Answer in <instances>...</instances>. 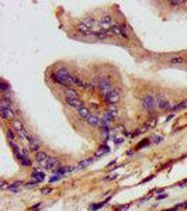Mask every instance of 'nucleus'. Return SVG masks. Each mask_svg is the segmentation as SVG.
<instances>
[{
  "label": "nucleus",
  "mask_w": 187,
  "mask_h": 211,
  "mask_svg": "<svg viewBox=\"0 0 187 211\" xmlns=\"http://www.w3.org/2000/svg\"><path fill=\"white\" fill-rule=\"evenodd\" d=\"M51 79L54 80V83L61 85L63 87H72L73 82H72V73L66 68H58V69L51 75Z\"/></svg>",
  "instance_id": "f257e3e1"
},
{
  "label": "nucleus",
  "mask_w": 187,
  "mask_h": 211,
  "mask_svg": "<svg viewBox=\"0 0 187 211\" xmlns=\"http://www.w3.org/2000/svg\"><path fill=\"white\" fill-rule=\"evenodd\" d=\"M96 87L100 90V93L104 96V97H106V96H107L110 92H113V90H114V87H113V85H111L110 79H108V77H106V76H100V77H98Z\"/></svg>",
  "instance_id": "f03ea898"
},
{
  "label": "nucleus",
  "mask_w": 187,
  "mask_h": 211,
  "mask_svg": "<svg viewBox=\"0 0 187 211\" xmlns=\"http://www.w3.org/2000/svg\"><path fill=\"white\" fill-rule=\"evenodd\" d=\"M141 103H142V108L149 114H152L158 108L156 107V97H154V96H145L141 100Z\"/></svg>",
  "instance_id": "7ed1b4c3"
},
{
  "label": "nucleus",
  "mask_w": 187,
  "mask_h": 211,
  "mask_svg": "<svg viewBox=\"0 0 187 211\" xmlns=\"http://www.w3.org/2000/svg\"><path fill=\"white\" fill-rule=\"evenodd\" d=\"M104 101L108 104V106H110V104H117L118 101H120V93H118V90L114 89L113 92H110L104 97Z\"/></svg>",
  "instance_id": "20e7f679"
},
{
  "label": "nucleus",
  "mask_w": 187,
  "mask_h": 211,
  "mask_svg": "<svg viewBox=\"0 0 187 211\" xmlns=\"http://www.w3.org/2000/svg\"><path fill=\"white\" fill-rule=\"evenodd\" d=\"M41 166H42V168H45V169H55V168H59V159H56V158H52V156H49L45 162L41 163Z\"/></svg>",
  "instance_id": "39448f33"
},
{
  "label": "nucleus",
  "mask_w": 187,
  "mask_h": 211,
  "mask_svg": "<svg viewBox=\"0 0 187 211\" xmlns=\"http://www.w3.org/2000/svg\"><path fill=\"white\" fill-rule=\"evenodd\" d=\"M156 107L159 108V110H172V104H170L169 100H166V99L156 97Z\"/></svg>",
  "instance_id": "423d86ee"
},
{
  "label": "nucleus",
  "mask_w": 187,
  "mask_h": 211,
  "mask_svg": "<svg viewBox=\"0 0 187 211\" xmlns=\"http://www.w3.org/2000/svg\"><path fill=\"white\" fill-rule=\"evenodd\" d=\"M76 30H77V33L82 34V35H92V33H93V31L85 24V23H77Z\"/></svg>",
  "instance_id": "0eeeda50"
},
{
  "label": "nucleus",
  "mask_w": 187,
  "mask_h": 211,
  "mask_svg": "<svg viewBox=\"0 0 187 211\" xmlns=\"http://www.w3.org/2000/svg\"><path fill=\"white\" fill-rule=\"evenodd\" d=\"M66 103L67 106H71V107L76 108V110H79L80 107H83L85 104H83V101L80 100V99H66Z\"/></svg>",
  "instance_id": "6e6552de"
},
{
  "label": "nucleus",
  "mask_w": 187,
  "mask_h": 211,
  "mask_svg": "<svg viewBox=\"0 0 187 211\" xmlns=\"http://www.w3.org/2000/svg\"><path fill=\"white\" fill-rule=\"evenodd\" d=\"M63 95L66 99H79V93H77L76 90H73L72 87H66V89L63 90Z\"/></svg>",
  "instance_id": "1a4fd4ad"
},
{
  "label": "nucleus",
  "mask_w": 187,
  "mask_h": 211,
  "mask_svg": "<svg viewBox=\"0 0 187 211\" xmlns=\"http://www.w3.org/2000/svg\"><path fill=\"white\" fill-rule=\"evenodd\" d=\"M77 116H79L80 118H83V120H87L92 114H90V110L86 107V106H83V107H80L79 110H77Z\"/></svg>",
  "instance_id": "9d476101"
},
{
  "label": "nucleus",
  "mask_w": 187,
  "mask_h": 211,
  "mask_svg": "<svg viewBox=\"0 0 187 211\" xmlns=\"http://www.w3.org/2000/svg\"><path fill=\"white\" fill-rule=\"evenodd\" d=\"M13 128H14V131H17V132H20V131H23L24 130V125H23V121L19 118V117H15L14 120H13Z\"/></svg>",
  "instance_id": "9b49d317"
},
{
  "label": "nucleus",
  "mask_w": 187,
  "mask_h": 211,
  "mask_svg": "<svg viewBox=\"0 0 187 211\" xmlns=\"http://www.w3.org/2000/svg\"><path fill=\"white\" fill-rule=\"evenodd\" d=\"M100 121L101 120L98 118L97 116H93V114L87 118V124H89L90 127H100Z\"/></svg>",
  "instance_id": "f8f14e48"
},
{
  "label": "nucleus",
  "mask_w": 187,
  "mask_h": 211,
  "mask_svg": "<svg viewBox=\"0 0 187 211\" xmlns=\"http://www.w3.org/2000/svg\"><path fill=\"white\" fill-rule=\"evenodd\" d=\"M92 37L97 38V40H106V38H108V33L107 31H93L92 33Z\"/></svg>",
  "instance_id": "ddd939ff"
},
{
  "label": "nucleus",
  "mask_w": 187,
  "mask_h": 211,
  "mask_svg": "<svg viewBox=\"0 0 187 211\" xmlns=\"http://www.w3.org/2000/svg\"><path fill=\"white\" fill-rule=\"evenodd\" d=\"M0 107H6V108H14L13 107V100L2 96V101H0Z\"/></svg>",
  "instance_id": "4468645a"
},
{
  "label": "nucleus",
  "mask_w": 187,
  "mask_h": 211,
  "mask_svg": "<svg viewBox=\"0 0 187 211\" xmlns=\"http://www.w3.org/2000/svg\"><path fill=\"white\" fill-rule=\"evenodd\" d=\"M82 23H85V24H86L87 27H89L90 30H92V28L94 27V24H96V20L93 19V15H86V17L83 19V21H82Z\"/></svg>",
  "instance_id": "2eb2a0df"
},
{
  "label": "nucleus",
  "mask_w": 187,
  "mask_h": 211,
  "mask_svg": "<svg viewBox=\"0 0 187 211\" xmlns=\"http://www.w3.org/2000/svg\"><path fill=\"white\" fill-rule=\"evenodd\" d=\"M49 156L46 155L45 152H42V151H40V152H37L35 153V159H37V162L38 163H42V162H45L46 159H48Z\"/></svg>",
  "instance_id": "dca6fc26"
},
{
  "label": "nucleus",
  "mask_w": 187,
  "mask_h": 211,
  "mask_svg": "<svg viewBox=\"0 0 187 211\" xmlns=\"http://www.w3.org/2000/svg\"><path fill=\"white\" fill-rule=\"evenodd\" d=\"M33 176V180L34 182H41V180H44V178H45V174L44 173H41V172H38V170H34V173L31 174Z\"/></svg>",
  "instance_id": "f3484780"
},
{
  "label": "nucleus",
  "mask_w": 187,
  "mask_h": 211,
  "mask_svg": "<svg viewBox=\"0 0 187 211\" xmlns=\"http://www.w3.org/2000/svg\"><path fill=\"white\" fill-rule=\"evenodd\" d=\"M0 90H2V93H6V92H9V90H11V86L4 79H2L0 80Z\"/></svg>",
  "instance_id": "a211bd4d"
},
{
  "label": "nucleus",
  "mask_w": 187,
  "mask_h": 211,
  "mask_svg": "<svg viewBox=\"0 0 187 211\" xmlns=\"http://www.w3.org/2000/svg\"><path fill=\"white\" fill-rule=\"evenodd\" d=\"M72 82H73V85L80 86V87H83V85H85V82H83V80L77 76V75H72Z\"/></svg>",
  "instance_id": "6ab92c4d"
},
{
  "label": "nucleus",
  "mask_w": 187,
  "mask_h": 211,
  "mask_svg": "<svg viewBox=\"0 0 187 211\" xmlns=\"http://www.w3.org/2000/svg\"><path fill=\"white\" fill-rule=\"evenodd\" d=\"M184 108H187V99L183 101V103L177 104V106H175V107H172V110L170 111H179V110H184Z\"/></svg>",
  "instance_id": "aec40b11"
},
{
  "label": "nucleus",
  "mask_w": 187,
  "mask_h": 211,
  "mask_svg": "<svg viewBox=\"0 0 187 211\" xmlns=\"http://www.w3.org/2000/svg\"><path fill=\"white\" fill-rule=\"evenodd\" d=\"M93 163V159H86V160H82V162H79V165H77V168L79 169H85L87 168V166H90Z\"/></svg>",
  "instance_id": "412c9836"
},
{
  "label": "nucleus",
  "mask_w": 187,
  "mask_h": 211,
  "mask_svg": "<svg viewBox=\"0 0 187 211\" xmlns=\"http://www.w3.org/2000/svg\"><path fill=\"white\" fill-rule=\"evenodd\" d=\"M6 135H7V138H9V141H14V138H15L14 128H7L6 130Z\"/></svg>",
  "instance_id": "4be33fe9"
},
{
  "label": "nucleus",
  "mask_w": 187,
  "mask_h": 211,
  "mask_svg": "<svg viewBox=\"0 0 187 211\" xmlns=\"http://www.w3.org/2000/svg\"><path fill=\"white\" fill-rule=\"evenodd\" d=\"M83 89L86 90V92H93V90H94V85H93L92 82H85Z\"/></svg>",
  "instance_id": "5701e85b"
},
{
  "label": "nucleus",
  "mask_w": 187,
  "mask_h": 211,
  "mask_svg": "<svg viewBox=\"0 0 187 211\" xmlns=\"http://www.w3.org/2000/svg\"><path fill=\"white\" fill-rule=\"evenodd\" d=\"M167 4L170 7H181V6H184V2H176V0H172V2H169Z\"/></svg>",
  "instance_id": "b1692460"
},
{
  "label": "nucleus",
  "mask_w": 187,
  "mask_h": 211,
  "mask_svg": "<svg viewBox=\"0 0 187 211\" xmlns=\"http://www.w3.org/2000/svg\"><path fill=\"white\" fill-rule=\"evenodd\" d=\"M108 113H110V114H113L114 117H117V116H118V111H117V107H115V106H114V104H110V106H108Z\"/></svg>",
  "instance_id": "393cba45"
},
{
  "label": "nucleus",
  "mask_w": 187,
  "mask_h": 211,
  "mask_svg": "<svg viewBox=\"0 0 187 211\" xmlns=\"http://www.w3.org/2000/svg\"><path fill=\"white\" fill-rule=\"evenodd\" d=\"M98 21H101V23H107V24H111L113 23V19H111V15H103Z\"/></svg>",
  "instance_id": "a878e982"
},
{
  "label": "nucleus",
  "mask_w": 187,
  "mask_h": 211,
  "mask_svg": "<svg viewBox=\"0 0 187 211\" xmlns=\"http://www.w3.org/2000/svg\"><path fill=\"white\" fill-rule=\"evenodd\" d=\"M40 145L41 144H37V142H35V144H30V149L37 153V152H40Z\"/></svg>",
  "instance_id": "bb28decb"
},
{
  "label": "nucleus",
  "mask_w": 187,
  "mask_h": 211,
  "mask_svg": "<svg viewBox=\"0 0 187 211\" xmlns=\"http://www.w3.org/2000/svg\"><path fill=\"white\" fill-rule=\"evenodd\" d=\"M184 59L181 58V56H179V58H172L170 59V64H183Z\"/></svg>",
  "instance_id": "cd10ccee"
},
{
  "label": "nucleus",
  "mask_w": 187,
  "mask_h": 211,
  "mask_svg": "<svg viewBox=\"0 0 187 211\" xmlns=\"http://www.w3.org/2000/svg\"><path fill=\"white\" fill-rule=\"evenodd\" d=\"M21 162V165L23 166H25V168H28V166H31V160L28 159V158H24V159H21L20 160Z\"/></svg>",
  "instance_id": "c85d7f7f"
},
{
  "label": "nucleus",
  "mask_w": 187,
  "mask_h": 211,
  "mask_svg": "<svg viewBox=\"0 0 187 211\" xmlns=\"http://www.w3.org/2000/svg\"><path fill=\"white\" fill-rule=\"evenodd\" d=\"M160 141H162V138H160V137H156V135H155V137L150 138V144H159Z\"/></svg>",
  "instance_id": "c756f323"
},
{
  "label": "nucleus",
  "mask_w": 187,
  "mask_h": 211,
  "mask_svg": "<svg viewBox=\"0 0 187 211\" xmlns=\"http://www.w3.org/2000/svg\"><path fill=\"white\" fill-rule=\"evenodd\" d=\"M61 178H62L61 174H54L52 178L49 179V182H51V183H54V182H58V180H61Z\"/></svg>",
  "instance_id": "7c9ffc66"
},
{
  "label": "nucleus",
  "mask_w": 187,
  "mask_h": 211,
  "mask_svg": "<svg viewBox=\"0 0 187 211\" xmlns=\"http://www.w3.org/2000/svg\"><path fill=\"white\" fill-rule=\"evenodd\" d=\"M35 184H37V182H31V183H27V184H25V187H34V186H35Z\"/></svg>",
  "instance_id": "2f4dec72"
},
{
  "label": "nucleus",
  "mask_w": 187,
  "mask_h": 211,
  "mask_svg": "<svg viewBox=\"0 0 187 211\" xmlns=\"http://www.w3.org/2000/svg\"><path fill=\"white\" fill-rule=\"evenodd\" d=\"M166 196H167V194H165V193H162V194H160V196H158V200H163V199H165Z\"/></svg>",
  "instance_id": "473e14b6"
},
{
  "label": "nucleus",
  "mask_w": 187,
  "mask_h": 211,
  "mask_svg": "<svg viewBox=\"0 0 187 211\" xmlns=\"http://www.w3.org/2000/svg\"><path fill=\"white\" fill-rule=\"evenodd\" d=\"M6 187H7V182L3 180V182H2V189H6Z\"/></svg>",
  "instance_id": "72a5a7b5"
},
{
  "label": "nucleus",
  "mask_w": 187,
  "mask_h": 211,
  "mask_svg": "<svg viewBox=\"0 0 187 211\" xmlns=\"http://www.w3.org/2000/svg\"><path fill=\"white\" fill-rule=\"evenodd\" d=\"M41 191H42L44 194H45V193H49V191H51V189H49V187H46V189H42Z\"/></svg>",
  "instance_id": "f704fd0d"
},
{
  "label": "nucleus",
  "mask_w": 187,
  "mask_h": 211,
  "mask_svg": "<svg viewBox=\"0 0 187 211\" xmlns=\"http://www.w3.org/2000/svg\"><path fill=\"white\" fill-rule=\"evenodd\" d=\"M40 207H41V204H37V205H35V207H33V208H31V211H37Z\"/></svg>",
  "instance_id": "c9c22d12"
},
{
  "label": "nucleus",
  "mask_w": 187,
  "mask_h": 211,
  "mask_svg": "<svg viewBox=\"0 0 187 211\" xmlns=\"http://www.w3.org/2000/svg\"><path fill=\"white\" fill-rule=\"evenodd\" d=\"M177 207H183V208H187V203H183V204H179Z\"/></svg>",
  "instance_id": "e433bc0d"
},
{
  "label": "nucleus",
  "mask_w": 187,
  "mask_h": 211,
  "mask_svg": "<svg viewBox=\"0 0 187 211\" xmlns=\"http://www.w3.org/2000/svg\"><path fill=\"white\" fill-rule=\"evenodd\" d=\"M176 208H177V205H176V207H173V208H169V210H165V211H176Z\"/></svg>",
  "instance_id": "4c0bfd02"
},
{
  "label": "nucleus",
  "mask_w": 187,
  "mask_h": 211,
  "mask_svg": "<svg viewBox=\"0 0 187 211\" xmlns=\"http://www.w3.org/2000/svg\"><path fill=\"white\" fill-rule=\"evenodd\" d=\"M163 191H165V189H158L156 190V193H163Z\"/></svg>",
  "instance_id": "58836bf2"
}]
</instances>
